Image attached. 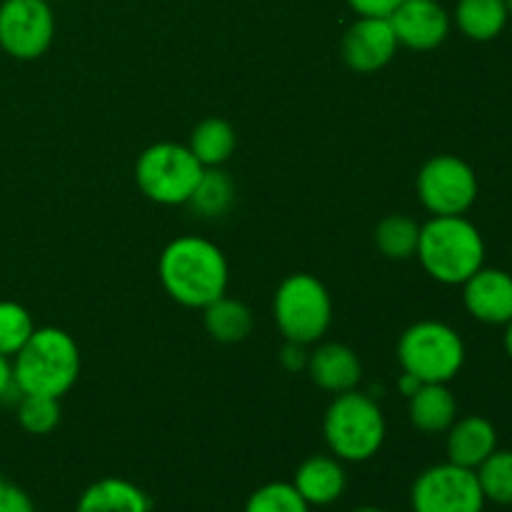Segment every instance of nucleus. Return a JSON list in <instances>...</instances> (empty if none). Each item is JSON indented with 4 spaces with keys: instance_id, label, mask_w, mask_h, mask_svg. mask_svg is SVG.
<instances>
[{
    "instance_id": "obj_21",
    "label": "nucleus",
    "mask_w": 512,
    "mask_h": 512,
    "mask_svg": "<svg viewBox=\"0 0 512 512\" xmlns=\"http://www.w3.org/2000/svg\"><path fill=\"white\" fill-rule=\"evenodd\" d=\"M203 323L210 338L218 340V343L233 345L243 343L250 335V330H253V313H250L248 305L235 298H228V293H225L223 298L203 308Z\"/></svg>"
},
{
    "instance_id": "obj_14",
    "label": "nucleus",
    "mask_w": 512,
    "mask_h": 512,
    "mask_svg": "<svg viewBox=\"0 0 512 512\" xmlns=\"http://www.w3.org/2000/svg\"><path fill=\"white\" fill-rule=\"evenodd\" d=\"M305 373L320 390L340 395L358 388L360 378H363V365H360L355 350L348 345L323 343L310 353Z\"/></svg>"
},
{
    "instance_id": "obj_2",
    "label": "nucleus",
    "mask_w": 512,
    "mask_h": 512,
    "mask_svg": "<svg viewBox=\"0 0 512 512\" xmlns=\"http://www.w3.org/2000/svg\"><path fill=\"white\" fill-rule=\"evenodd\" d=\"M80 375V348L63 328H35L13 355V378L20 395L63 398Z\"/></svg>"
},
{
    "instance_id": "obj_30",
    "label": "nucleus",
    "mask_w": 512,
    "mask_h": 512,
    "mask_svg": "<svg viewBox=\"0 0 512 512\" xmlns=\"http://www.w3.org/2000/svg\"><path fill=\"white\" fill-rule=\"evenodd\" d=\"M308 345L303 343H285L283 353H280V363L285 365V370H290V373H295V370H305L308 368Z\"/></svg>"
},
{
    "instance_id": "obj_19",
    "label": "nucleus",
    "mask_w": 512,
    "mask_h": 512,
    "mask_svg": "<svg viewBox=\"0 0 512 512\" xmlns=\"http://www.w3.org/2000/svg\"><path fill=\"white\" fill-rule=\"evenodd\" d=\"M508 20L510 13L505 0H458L455 5V25L465 38L475 43L498 38Z\"/></svg>"
},
{
    "instance_id": "obj_25",
    "label": "nucleus",
    "mask_w": 512,
    "mask_h": 512,
    "mask_svg": "<svg viewBox=\"0 0 512 512\" xmlns=\"http://www.w3.org/2000/svg\"><path fill=\"white\" fill-rule=\"evenodd\" d=\"M243 512H310V505L305 503L293 483L275 480V483H265L253 490L250 498L245 500Z\"/></svg>"
},
{
    "instance_id": "obj_26",
    "label": "nucleus",
    "mask_w": 512,
    "mask_h": 512,
    "mask_svg": "<svg viewBox=\"0 0 512 512\" xmlns=\"http://www.w3.org/2000/svg\"><path fill=\"white\" fill-rule=\"evenodd\" d=\"M35 323L28 308L13 300H0V355L13 358L28 338L33 335Z\"/></svg>"
},
{
    "instance_id": "obj_3",
    "label": "nucleus",
    "mask_w": 512,
    "mask_h": 512,
    "mask_svg": "<svg viewBox=\"0 0 512 512\" xmlns=\"http://www.w3.org/2000/svg\"><path fill=\"white\" fill-rule=\"evenodd\" d=\"M415 258L443 285H463L485 265V240L465 215H433L420 225Z\"/></svg>"
},
{
    "instance_id": "obj_5",
    "label": "nucleus",
    "mask_w": 512,
    "mask_h": 512,
    "mask_svg": "<svg viewBox=\"0 0 512 512\" xmlns=\"http://www.w3.org/2000/svg\"><path fill=\"white\" fill-rule=\"evenodd\" d=\"M398 360L420 383H450L465 365V343L450 325L420 320L400 335Z\"/></svg>"
},
{
    "instance_id": "obj_35",
    "label": "nucleus",
    "mask_w": 512,
    "mask_h": 512,
    "mask_svg": "<svg viewBox=\"0 0 512 512\" xmlns=\"http://www.w3.org/2000/svg\"><path fill=\"white\" fill-rule=\"evenodd\" d=\"M48 3H63V0H48Z\"/></svg>"
},
{
    "instance_id": "obj_12",
    "label": "nucleus",
    "mask_w": 512,
    "mask_h": 512,
    "mask_svg": "<svg viewBox=\"0 0 512 512\" xmlns=\"http://www.w3.org/2000/svg\"><path fill=\"white\" fill-rule=\"evenodd\" d=\"M390 25L398 43L410 50H435L450 35V15L438 0H403Z\"/></svg>"
},
{
    "instance_id": "obj_34",
    "label": "nucleus",
    "mask_w": 512,
    "mask_h": 512,
    "mask_svg": "<svg viewBox=\"0 0 512 512\" xmlns=\"http://www.w3.org/2000/svg\"><path fill=\"white\" fill-rule=\"evenodd\" d=\"M505 5H508V13H510V18H512V0H505Z\"/></svg>"
},
{
    "instance_id": "obj_15",
    "label": "nucleus",
    "mask_w": 512,
    "mask_h": 512,
    "mask_svg": "<svg viewBox=\"0 0 512 512\" xmlns=\"http://www.w3.org/2000/svg\"><path fill=\"white\" fill-rule=\"evenodd\" d=\"M293 485L310 508H325L343 498L348 473L335 455H310L295 470Z\"/></svg>"
},
{
    "instance_id": "obj_17",
    "label": "nucleus",
    "mask_w": 512,
    "mask_h": 512,
    "mask_svg": "<svg viewBox=\"0 0 512 512\" xmlns=\"http://www.w3.org/2000/svg\"><path fill=\"white\" fill-rule=\"evenodd\" d=\"M153 500L140 485L125 478H100L78 498L75 512H150Z\"/></svg>"
},
{
    "instance_id": "obj_22",
    "label": "nucleus",
    "mask_w": 512,
    "mask_h": 512,
    "mask_svg": "<svg viewBox=\"0 0 512 512\" xmlns=\"http://www.w3.org/2000/svg\"><path fill=\"white\" fill-rule=\"evenodd\" d=\"M235 203V183L223 168H205L188 205L200 218H220Z\"/></svg>"
},
{
    "instance_id": "obj_20",
    "label": "nucleus",
    "mask_w": 512,
    "mask_h": 512,
    "mask_svg": "<svg viewBox=\"0 0 512 512\" xmlns=\"http://www.w3.org/2000/svg\"><path fill=\"white\" fill-rule=\"evenodd\" d=\"M188 148L203 168H223L238 148V135L228 120L205 118L190 133Z\"/></svg>"
},
{
    "instance_id": "obj_27",
    "label": "nucleus",
    "mask_w": 512,
    "mask_h": 512,
    "mask_svg": "<svg viewBox=\"0 0 512 512\" xmlns=\"http://www.w3.org/2000/svg\"><path fill=\"white\" fill-rule=\"evenodd\" d=\"M18 423L30 435H50L60 425V400L45 395H20Z\"/></svg>"
},
{
    "instance_id": "obj_24",
    "label": "nucleus",
    "mask_w": 512,
    "mask_h": 512,
    "mask_svg": "<svg viewBox=\"0 0 512 512\" xmlns=\"http://www.w3.org/2000/svg\"><path fill=\"white\" fill-rule=\"evenodd\" d=\"M485 503L512 505V450H495L478 470Z\"/></svg>"
},
{
    "instance_id": "obj_8",
    "label": "nucleus",
    "mask_w": 512,
    "mask_h": 512,
    "mask_svg": "<svg viewBox=\"0 0 512 512\" xmlns=\"http://www.w3.org/2000/svg\"><path fill=\"white\" fill-rule=\"evenodd\" d=\"M413 512H483L485 495L475 470L455 463L430 465L410 488Z\"/></svg>"
},
{
    "instance_id": "obj_10",
    "label": "nucleus",
    "mask_w": 512,
    "mask_h": 512,
    "mask_svg": "<svg viewBox=\"0 0 512 512\" xmlns=\"http://www.w3.org/2000/svg\"><path fill=\"white\" fill-rule=\"evenodd\" d=\"M55 38V15L48 0L0 3V48L15 60H38Z\"/></svg>"
},
{
    "instance_id": "obj_1",
    "label": "nucleus",
    "mask_w": 512,
    "mask_h": 512,
    "mask_svg": "<svg viewBox=\"0 0 512 512\" xmlns=\"http://www.w3.org/2000/svg\"><path fill=\"white\" fill-rule=\"evenodd\" d=\"M165 293L183 308L203 310L228 293L230 268L223 250L198 235L170 240L158 260Z\"/></svg>"
},
{
    "instance_id": "obj_13",
    "label": "nucleus",
    "mask_w": 512,
    "mask_h": 512,
    "mask_svg": "<svg viewBox=\"0 0 512 512\" xmlns=\"http://www.w3.org/2000/svg\"><path fill=\"white\" fill-rule=\"evenodd\" d=\"M465 310L485 325L512 320V275L500 268H480L463 283Z\"/></svg>"
},
{
    "instance_id": "obj_32",
    "label": "nucleus",
    "mask_w": 512,
    "mask_h": 512,
    "mask_svg": "<svg viewBox=\"0 0 512 512\" xmlns=\"http://www.w3.org/2000/svg\"><path fill=\"white\" fill-rule=\"evenodd\" d=\"M503 343H505V353H508V358L512 360V320H510V323H505Z\"/></svg>"
},
{
    "instance_id": "obj_28",
    "label": "nucleus",
    "mask_w": 512,
    "mask_h": 512,
    "mask_svg": "<svg viewBox=\"0 0 512 512\" xmlns=\"http://www.w3.org/2000/svg\"><path fill=\"white\" fill-rule=\"evenodd\" d=\"M0 512H35L33 500L20 485L0 478Z\"/></svg>"
},
{
    "instance_id": "obj_6",
    "label": "nucleus",
    "mask_w": 512,
    "mask_h": 512,
    "mask_svg": "<svg viewBox=\"0 0 512 512\" xmlns=\"http://www.w3.org/2000/svg\"><path fill=\"white\" fill-rule=\"evenodd\" d=\"M273 318L290 343H318L333 323L328 288L310 273L288 275L275 290Z\"/></svg>"
},
{
    "instance_id": "obj_29",
    "label": "nucleus",
    "mask_w": 512,
    "mask_h": 512,
    "mask_svg": "<svg viewBox=\"0 0 512 512\" xmlns=\"http://www.w3.org/2000/svg\"><path fill=\"white\" fill-rule=\"evenodd\" d=\"M403 0H348L360 18H390Z\"/></svg>"
},
{
    "instance_id": "obj_18",
    "label": "nucleus",
    "mask_w": 512,
    "mask_h": 512,
    "mask_svg": "<svg viewBox=\"0 0 512 512\" xmlns=\"http://www.w3.org/2000/svg\"><path fill=\"white\" fill-rule=\"evenodd\" d=\"M408 415L420 433H448L450 425L458 420V403L448 383H423L408 398Z\"/></svg>"
},
{
    "instance_id": "obj_7",
    "label": "nucleus",
    "mask_w": 512,
    "mask_h": 512,
    "mask_svg": "<svg viewBox=\"0 0 512 512\" xmlns=\"http://www.w3.org/2000/svg\"><path fill=\"white\" fill-rule=\"evenodd\" d=\"M203 170L188 145L155 143L135 160V183L153 203L188 205Z\"/></svg>"
},
{
    "instance_id": "obj_16",
    "label": "nucleus",
    "mask_w": 512,
    "mask_h": 512,
    "mask_svg": "<svg viewBox=\"0 0 512 512\" xmlns=\"http://www.w3.org/2000/svg\"><path fill=\"white\" fill-rule=\"evenodd\" d=\"M498 450V430L483 415H465L448 428L445 453L450 463L478 470Z\"/></svg>"
},
{
    "instance_id": "obj_31",
    "label": "nucleus",
    "mask_w": 512,
    "mask_h": 512,
    "mask_svg": "<svg viewBox=\"0 0 512 512\" xmlns=\"http://www.w3.org/2000/svg\"><path fill=\"white\" fill-rule=\"evenodd\" d=\"M10 393H18V388H15V378H13V358L0 355V400Z\"/></svg>"
},
{
    "instance_id": "obj_11",
    "label": "nucleus",
    "mask_w": 512,
    "mask_h": 512,
    "mask_svg": "<svg viewBox=\"0 0 512 512\" xmlns=\"http://www.w3.org/2000/svg\"><path fill=\"white\" fill-rule=\"evenodd\" d=\"M398 45L390 18H358L345 30L343 60L358 73H375L395 58Z\"/></svg>"
},
{
    "instance_id": "obj_4",
    "label": "nucleus",
    "mask_w": 512,
    "mask_h": 512,
    "mask_svg": "<svg viewBox=\"0 0 512 512\" xmlns=\"http://www.w3.org/2000/svg\"><path fill=\"white\" fill-rule=\"evenodd\" d=\"M330 455L343 463H365L380 453L388 435L385 415L375 398L360 390L335 395L323 418Z\"/></svg>"
},
{
    "instance_id": "obj_9",
    "label": "nucleus",
    "mask_w": 512,
    "mask_h": 512,
    "mask_svg": "<svg viewBox=\"0 0 512 512\" xmlns=\"http://www.w3.org/2000/svg\"><path fill=\"white\" fill-rule=\"evenodd\" d=\"M415 188L433 215H465L478 200V175L458 155H435L420 168Z\"/></svg>"
},
{
    "instance_id": "obj_23",
    "label": "nucleus",
    "mask_w": 512,
    "mask_h": 512,
    "mask_svg": "<svg viewBox=\"0 0 512 512\" xmlns=\"http://www.w3.org/2000/svg\"><path fill=\"white\" fill-rule=\"evenodd\" d=\"M420 223L410 215H388L375 228V245L388 260H410L418 253Z\"/></svg>"
},
{
    "instance_id": "obj_33",
    "label": "nucleus",
    "mask_w": 512,
    "mask_h": 512,
    "mask_svg": "<svg viewBox=\"0 0 512 512\" xmlns=\"http://www.w3.org/2000/svg\"><path fill=\"white\" fill-rule=\"evenodd\" d=\"M353 512H385V510H380V508H373V505H363V508H355Z\"/></svg>"
}]
</instances>
